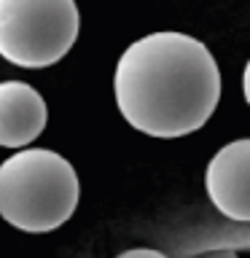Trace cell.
Here are the masks:
<instances>
[{
    "label": "cell",
    "mask_w": 250,
    "mask_h": 258,
    "mask_svg": "<svg viewBox=\"0 0 250 258\" xmlns=\"http://www.w3.org/2000/svg\"><path fill=\"white\" fill-rule=\"evenodd\" d=\"M124 121L148 137H185L210 121L221 100V70L199 38L164 30L124 48L113 73Z\"/></svg>",
    "instance_id": "1"
},
{
    "label": "cell",
    "mask_w": 250,
    "mask_h": 258,
    "mask_svg": "<svg viewBox=\"0 0 250 258\" xmlns=\"http://www.w3.org/2000/svg\"><path fill=\"white\" fill-rule=\"evenodd\" d=\"M81 202L76 167L51 148H24L0 164V218L27 234L68 223Z\"/></svg>",
    "instance_id": "2"
},
{
    "label": "cell",
    "mask_w": 250,
    "mask_h": 258,
    "mask_svg": "<svg viewBox=\"0 0 250 258\" xmlns=\"http://www.w3.org/2000/svg\"><path fill=\"white\" fill-rule=\"evenodd\" d=\"M81 32L76 0H0V56L16 68H51Z\"/></svg>",
    "instance_id": "3"
},
{
    "label": "cell",
    "mask_w": 250,
    "mask_h": 258,
    "mask_svg": "<svg viewBox=\"0 0 250 258\" xmlns=\"http://www.w3.org/2000/svg\"><path fill=\"white\" fill-rule=\"evenodd\" d=\"M205 188L213 207L229 221H250V140L239 137L210 159Z\"/></svg>",
    "instance_id": "4"
},
{
    "label": "cell",
    "mask_w": 250,
    "mask_h": 258,
    "mask_svg": "<svg viewBox=\"0 0 250 258\" xmlns=\"http://www.w3.org/2000/svg\"><path fill=\"white\" fill-rule=\"evenodd\" d=\"M46 100L24 81L0 84V145L24 148L46 129Z\"/></svg>",
    "instance_id": "5"
},
{
    "label": "cell",
    "mask_w": 250,
    "mask_h": 258,
    "mask_svg": "<svg viewBox=\"0 0 250 258\" xmlns=\"http://www.w3.org/2000/svg\"><path fill=\"white\" fill-rule=\"evenodd\" d=\"M161 242V253L169 258H189L202 250L229 247V250H245L250 245V229L245 221H218L213 213L199 218L197 223H185V229H172L167 237H156Z\"/></svg>",
    "instance_id": "6"
},
{
    "label": "cell",
    "mask_w": 250,
    "mask_h": 258,
    "mask_svg": "<svg viewBox=\"0 0 250 258\" xmlns=\"http://www.w3.org/2000/svg\"><path fill=\"white\" fill-rule=\"evenodd\" d=\"M116 258H169V255L161 253L159 247H132V250H124Z\"/></svg>",
    "instance_id": "7"
},
{
    "label": "cell",
    "mask_w": 250,
    "mask_h": 258,
    "mask_svg": "<svg viewBox=\"0 0 250 258\" xmlns=\"http://www.w3.org/2000/svg\"><path fill=\"white\" fill-rule=\"evenodd\" d=\"M189 258H239L237 250H229V247H215V250H202V253H194Z\"/></svg>",
    "instance_id": "8"
}]
</instances>
